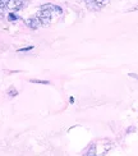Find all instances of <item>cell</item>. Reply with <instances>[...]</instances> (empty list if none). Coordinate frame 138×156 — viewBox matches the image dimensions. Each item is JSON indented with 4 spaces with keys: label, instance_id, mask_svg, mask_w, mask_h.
<instances>
[{
    "label": "cell",
    "instance_id": "ba28073f",
    "mask_svg": "<svg viewBox=\"0 0 138 156\" xmlns=\"http://www.w3.org/2000/svg\"><path fill=\"white\" fill-rule=\"evenodd\" d=\"M129 77H132V78H136V80H138V74H136V73H129Z\"/></svg>",
    "mask_w": 138,
    "mask_h": 156
},
{
    "label": "cell",
    "instance_id": "3957f363",
    "mask_svg": "<svg viewBox=\"0 0 138 156\" xmlns=\"http://www.w3.org/2000/svg\"><path fill=\"white\" fill-rule=\"evenodd\" d=\"M94 2L98 5V6H102V5H106L109 3V0H94Z\"/></svg>",
    "mask_w": 138,
    "mask_h": 156
},
{
    "label": "cell",
    "instance_id": "277c9868",
    "mask_svg": "<svg viewBox=\"0 0 138 156\" xmlns=\"http://www.w3.org/2000/svg\"><path fill=\"white\" fill-rule=\"evenodd\" d=\"M32 83H40V84H49V81H44V80H31Z\"/></svg>",
    "mask_w": 138,
    "mask_h": 156
},
{
    "label": "cell",
    "instance_id": "5b68a950",
    "mask_svg": "<svg viewBox=\"0 0 138 156\" xmlns=\"http://www.w3.org/2000/svg\"><path fill=\"white\" fill-rule=\"evenodd\" d=\"M8 95H9V96H16V95H18V92H17L16 88H10V90L8 91Z\"/></svg>",
    "mask_w": 138,
    "mask_h": 156
},
{
    "label": "cell",
    "instance_id": "9c48e42d",
    "mask_svg": "<svg viewBox=\"0 0 138 156\" xmlns=\"http://www.w3.org/2000/svg\"><path fill=\"white\" fill-rule=\"evenodd\" d=\"M2 13H3V12H2V9H0V18H3V14H2Z\"/></svg>",
    "mask_w": 138,
    "mask_h": 156
},
{
    "label": "cell",
    "instance_id": "8992f818",
    "mask_svg": "<svg viewBox=\"0 0 138 156\" xmlns=\"http://www.w3.org/2000/svg\"><path fill=\"white\" fill-rule=\"evenodd\" d=\"M8 19H9V21H16V19H18V17L16 14H13V13H9Z\"/></svg>",
    "mask_w": 138,
    "mask_h": 156
},
{
    "label": "cell",
    "instance_id": "30bf717a",
    "mask_svg": "<svg viewBox=\"0 0 138 156\" xmlns=\"http://www.w3.org/2000/svg\"><path fill=\"white\" fill-rule=\"evenodd\" d=\"M95 156H96V155H95Z\"/></svg>",
    "mask_w": 138,
    "mask_h": 156
},
{
    "label": "cell",
    "instance_id": "52a82bcc",
    "mask_svg": "<svg viewBox=\"0 0 138 156\" xmlns=\"http://www.w3.org/2000/svg\"><path fill=\"white\" fill-rule=\"evenodd\" d=\"M32 50V46H28V48H23V49H19L18 51H30Z\"/></svg>",
    "mask_w": 138,
    "mask_h": 156
},
{
    "label": "cell",
    "instance_id": "6da1fadb",
    "mask_svg": "<svg viewBox=\"0 0 138 156\" xmlns=\"http://www.w3.org/2000/svg\"><path fill=\"white\" fill-rule=\"evenodd\" d=\"M5 6L8 8L9 10H17L22 6V2L21 0H8L5 4Z\"/></svg>",
    "mask_w": 138,
    "mask_h": 156
},
{
    "label": "cell",
    "instance_id": "7a4b0ae2",
    "mask_svg": "<svg viewBox=\"0 0 138 156\" xmlns=\"http://www.w3.org/2000/svg\"><path fill=\"white\" fill-rule=\"evenodd\" d=\"M42 23H41V21L38 19L37 17H34V18H30L28 21H27V26L30 28H32V30H36V28H38L41 26Z\"/></svg>",
    "mask_w": 138,
    "mask_h": 156
}]
</instances>
